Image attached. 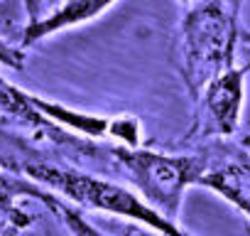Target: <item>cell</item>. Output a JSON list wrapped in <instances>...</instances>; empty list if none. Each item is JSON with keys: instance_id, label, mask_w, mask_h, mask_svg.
Listing matches in <instances>:
<instances>
[{"instance_id": "1", "label": "cell", "mask_w": 250, "mask_h": 236, "mask_svg": "<svg viewBox=\"0 0 250 236\" xmlns=\"http://www.w3.org/2000/svg\"><path fill=\"white\" fill-rule=\"evenodd\" d=\"M15 170H22L35 182L47 185L49 189H54L57 194L71 199L83 209L130 219L162 236H189L187 231L179 229V224L165 219L157 209H152L135 189H128L118 182H108L103 177H93L88 172L44 160H22L20 165H15Z\"/></svg>"}, {"instance_id": "2", "label": "cell", "mask_w": 250, "mask_h": 236, "mask_svg": "<svg viewBox=\"0 0 250 236\" xmlns=\"http://www.w3.org/2000/svg\"><path fill=\"white\" fill-rule=\"evenodd\" d=\"M108 158L152 209H157L165 219L174 224L179 221L184 189L189 185H199L206 170L204 150L189 155H167L143 148L115 145L108 150Z\"/></svg>"}, {"instance_id": "3", "label": "cell", "mask_w": 250, "mask_h": 236, "mask_svg": "<svg viewBox=\"0 0 250 236\" xmlns=\"http://www.w3.org/2000/svg\"><path fill=\"white\" fill-rule=\"evenodd\" d=\"M235 18L223 8L221 0H204L184 15L182 76L194 101L208 81L235 67Z\"/></svg>"}, {"instance_id": "4", "label": "cell", "mask_w": 250, "mask_h": 236, "mask_svg": "<svg viewBox=\"0 0 250 236\" xmlns=\"http://www.w3.org/2000/svg\"><path fill=\"white\" fill-rule=\"evenodd\" d=\"M250 74V62L243 67H230L218 74L196 98V123L191 136L196 138H228L240 126V113L245 103V79Z\"/></svg>"}, {"instance_id": "5", "label": "cell", "mask_w": 250, "mask_h": 236, "mask_svg": "<svg viewBox=\"0 0 250 236\" xmlns=\"http://www.w3.org/2000/svg\"><path fill=\"white\" fill-rule=\"evenodd\" d=\"M201 150L206 155V170L199 187L213 189L250 219V153L240 143L230 145L226 138H216V143Z\"/></svg>"}, {"instance_id": "6", "label": "cell", "mask_w": 250, "mask_h": 236, "mask_svg": "<svg viewBox=\"0 0 250 236\" xmlns=\"http://www.w3.org/2000/svg\"><path fill=\"white\" fill-rule=\"evenodd\" d=\"M25 101L44 118V121H52L57 126H66V128L76 131L79 136H86V138H118L128 148H140L143 126L133 116H118V118L93 116V113H83V111L69 108L64 103H57V101H49V98L27 94V91H25Z\"/></svg>"}, {"instance_id": "7", "label": "cell", "mask_w": 250, "mask_h": 236, "mask_svg": "<svg viewBox=\"0 0 250 236\" xmlns=\"http://www.w3.org/2000/svg\"><path fill=\"white\" fill-rule=\"evenodd\" d=\"M118 0H64V3L52 10L49 15L32 18L30 25L22 32V45L30 47L49 35H57L62 30H71L79 25H86L96 18H101L108 8H113Z\"/></svg>"}, {"instance_id": "8", "label": "cell", "mask_w": 250, "mask_h": 236, "mask_svg": "<svg viewBox=\"0 0 250 236\" xmlns=\"http://www.w3.org/2000/svg\"><path fill=\"white\" fill-rule=\"evenodd\" d=\"M42 202H47L57 214H62V219L66 221V226L74 231V236H108V234H103L101 229H96L91 221H86L79 212H74L71 207H66L64 202H59V199H54L52 194H44L42 197Z\"/></svg>"}, {"instance_id": "9", "label": "cell", "mask_w": 250, "mask_h": 236, "mask_svg": "<svg viewBox=\"0 0 250 236\" xmlns=\"http://www.w3.org/2000/svg\"><path fill=\"white\" fill-rule=\"evenodd\" d=\"M0 62L13 67V69H22V52L0 40Z\"/></svg>"}, {"instance_id": "10", "label": "cell", "mask_w": 250, "mask_h": 236, "mask_svg": "<svg viewBox=\"0 0 250 236\" xmlns=\"http://www.w3.org/2000/svg\"><path fill=\"white\" fill-rule=\"evenodd\" d=\"M120 234L123 236H162V234H157V231H152V229H147V226H143V224H125L123 229H120Z\"/></svg>"}, {"instance_id": "11", "label": "cell", "mask_w": 250, "mask_h": 236, "mask_svg": "<svg viewBox=\"0 0 250 236\" xmlns=\"http://www.w3.org/2000/svg\"><path fill=\"white\" fill-rule=\"evenodd\" d=\"M240 145H243V148H245V150L250 153V136H245V138L240 141Z\"/></svg>"}, {"instance_id": "12", "label": "cell", "mask_w": 250, "mask_h": 236, "mask_svg": "<svg viewBox=\"0 0 250 236\" xmlns=\"http://www.w3.org/2000/svg\"><path fill=\"white\" fill-rule=\"evenodd\" d=\"M184 3H189V0H184Z\"/></svg>"}]
</instances>
